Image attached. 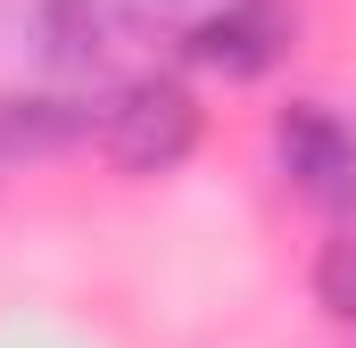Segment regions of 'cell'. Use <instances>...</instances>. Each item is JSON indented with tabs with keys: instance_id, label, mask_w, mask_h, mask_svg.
Masks as SVG:
<instances>
[{
	"instance_id": "cell-4",
	"label": "cell",
	"mask_w": 356,
	"mask_h": 348,
	"mask_svg": "<svg viewBox=\"0 0 356 348\" xmlns=\"http://www.w3.org/2000/svg\"><path fill=\"white\" fill-rule=\"evenodd\" d=\"M33 42L58 75H108L133 50V17L116 0H42L33 8Z\"/></svg>"
},
{
	"instance_id": "cell-5",
	"label": "cell",
	"mask_w": 356,
	"mask_h": 348,
	"mask_svg": "<svg viewBox=\"0 0 356 348\" xmlns=\"http://www.w3.org/2000/svg\"><path fill=\"white\" fill-rule=\"evenodd\" d=\"M91 133V108L58 91H8L0 100V158H58Z\"/></svg>"
},
{
	"instance_id": "cell-2",
	"label": "cell",
	"mask_w": 356,
	"mask_h": 348,
	"mask_svg": "<svg viewBox=\"0 0 356 348\" xmlns=\"http://www.w3.org/2000/svg\"><path fill=\"white\" fill-rule=\"evenodd\" d=\"M273 158H282V174H290L298 199H315L332 216L356 207V125L332 116L323 100H290L273 116Z\"/></svg>"
},
{
	"instance_id": "cell-3",
	"label": "cell",
	"mask_w": 356,
	"mask_h": 348,
	"mask_svg": "<svg viewBox=\"0 0 356 348\" xmlns=\"http://www.w3.org/2000/svg\"><path fill=\"white\" fill-rule=\"evenodd\" d=\"M290 33H298V8L290 0H224V8H207L182 33V58L207 67V75L249 84V75H266L273 58L290 50Z\"/></svg>"
},
{
	"instance_id": "cell-1",
	"label": "cell",
	"mask_w": 356,
	"mask_h": 348,
	"mask_svg": "<svg viewBox=\"0 0 356 348\" xmlns=\"http://www.w3.org/2000/svg\"><path fill=\"white\" fill-rule=\"evenodd\" d=\"M99 150L124 174H175L199 150V100L175 75H133L99 108Z\"/></svg>"
},
{
	"instance_id": "cell-6",
	"label": "cell",
	"mask_w": 356,
	"mask_h": 348,
	"mask_svg": "<svg viewBox=\"0 0 356 348\" xmlns=\"http://www.w3.org/2000/svg\"><path fill=\"white\" fill-rule=\"evenodd\" d=\"M315 290H323V307H332L340 324H356V232H340V241L323 249V265H315Z\"/></svg>"
}]
</instances>
